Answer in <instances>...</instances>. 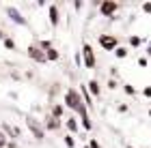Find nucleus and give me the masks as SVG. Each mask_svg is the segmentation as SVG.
Segmentation results:
<instances>
[{
  "label": "nucleus",
  "mask_w": 151,
  "mask_h": 148,
  "mask_svg": "<svg viewBox=\"0 0 151 148\" xmlns=\"http://www.w3.org/2000/svg\"><path fill=\"white\" fill-rule=\"evenodd\" d=\"M82 60H84V67L86 69H95V52H93V45L91 43H82Z\"/></svg>",
  "instance_id": "1"
},
{
  "label": "nucleus",
  "mask_w": 151,
  "mask_h": 148,
  "mask_svg": "<svg viewBox=\"0 0 151 148\" xmlns=\"http://www.w3.org/2000/svg\"><path fill=\"white\" fill-rule=\"evenodd\" d=\"M97 41H99V45H101L106 52H114L116 47H119V41H116L114 35H99Z\"/></svg>",
  "instance_id": "2"
},
{
  "label": "nucleus",
  "mask_w": 151,
  "mask_h": 148,
  "mask_svg": "<svg viewBox=\"0 0 151 148\" xmlns=\"http://www.w3.org/2000/svg\"><path fill=\"white\" fill-rule=\"evenodd\" d=\"M116 11H119V2H114V0H101L99 2V13L101 15L112 17Z\"/></svg>",
  "instance_id": "3"
},
{
  "label": "nucleus",
  "mask_w": 151,
  "mask_h": 148,
  "mask_svg": "<svg viewBox=\"0 0 151 148\" xmlns=\"http://www.w3.org/2000/svg\"><path fill=\"white\" fill-rule=\"evenodd\" d=\"M28 56L35 60V62H47L45 50H41L39 45H30V47H28Z\"/></svg>",
  "instance_id": "4"
},
{
  "label": "nucleus",
  "mask_w": 151,
  "mask_h": 148,
  "mask_svg": "<svg viewBox=\"0 0 151 148\" xmlns=\"http://www.w3.org/2000/svg\"><path fill=\"white\" fill-rule=\"evenodd\" d=\"M26 125H28V129L32 131V135H35L37 140H43V129L37 125V120L32 118V116H26Z\"/></svg>",
  "instance_id": "5"
},
{
  "label": "nucleus",
  "mask_w": 151,
  "mask_h": 148,
  "mask_svg": "<svg viewBox=\"0 0 151 148\" xmlns=\"http://www.w3.org/2000/svg\"><path fill=\"white\" fill-rule=\"evenodd\" d=\"M6 13H9V17H11L15 24H19V26H26V24H28V22H26V19L22 17V13L15 9V6H6Z\"/></svg>",
  "instance_id": "6"
},
{
  "label": "nucleus",
  "mask_w": 151,
  "mask_h": 148,
  "mask_svg": "<svg viewBox=\"0 0 151 148\" xmlns=\"http://www.w3.org/2000/svg\"><path fill=\"white\" fill-rule=\"evenodd\" d=\"M47 15H50V24H52V26H58L60 13H58V6H56V4H50V6H47Z\"/></svg>",
  "instance_id": "7"
},
{
  "label": "nucleus",
  "mask_w": 151,
  "mask_h": 148,
  "mask_svg": "<svg viewBox=\"0 0 151 148\" xmlns=\"http://www.w3.org/2000/svg\"><path fill=\"white\" fill-rule=\"evenodd\" d=\"M86 88H88V92H91L93 97H99V95H101V90H99V82H97V79H91V82L86 84Z\"/></svg>",
  "instance_id": "8"
},
{
  "label": "nucleus",
  "mask_w": 151,
  "mask_h": 148,
  "mask_svg": "<svg viewBox=\"0 0 151 148\" xmlns=\"http://www.w3.org/2000/svg\"><path fill=\"white\" fill-rule=\"evenodd\" d=\"M65 127L69 129L71 133H76L78 131V123H76V118H69V120H65Z\"/></svg>",
  "instance_id": "9"
},
{
  "label": "nucleus",
  "mask_w": 151,
  "mask_h": 148,
  "mask_svg": "<svg viewBox=\"0 0 151 148\" xmlns=\"http://www.w3.org/2000/svg\"><path fill=\"white\" fill-rule=\"evenodd\" d=\"M45 127H47V129H50V131H56V129H58V120L54 118V116H52V118H47Z\"/></svg>",
  "instance_id": "10"
},
{
  "label": "nucleus",
  "mask_w": 151,
  "mask_h": 148,
  "mask_svg": "<svg viewBox=\"0 0 151 148\" xmlns=\"http://www.w3.org/2000/svg\"><path fill=\"white\" fill-rule=\"evenodd\" d=\"M114 56L116 58H127V47H121V45H119V47L114 50Z\"/></svg>",
  "instance_id": "11"
},
{
  "label": "nucleus",
  "mask_w": 151,
  "mask_h": 148,
  "mask_svg": "<svg viewBox=\"0 0 151 148\" xmlns=\"http://www.w3.org/2000/svg\"><path fill=\"white\" fill-rule=\"evenodd\" d=\"M63 110H65L63 105H54V107H52V116H54V118H60V116H63Z\"/></svg>",
  "instance_id": "12"
},
{
  "label": "nucleus",
  "mask_w": 151,
  "mask_h": 148,
  "mask_svg": "<svg viewBox=\"0 0 151 148\" xmlns=\"http://www.w3.org/2000/svg\"><path fill=\"white\" fill-rule=\"evenodd\" d=\"M45 56H47V60H58V52L54 50V47H50L45 52Z\"/></svg>",
  "instance_id": "13"
},
{
  "label": "nucleus",
  "mask_w": 151,
  "mask_h": 148,
  "mask_svg": "<svg viewBox=\"0 0 151 148\" xmlns=\"http://www.w3.org/2000/svg\"><path fill=\"white\" fill-rule=\"evenodd\" d=\"M140 43H142V39H140V37H136V35H134V37H129V45H132V47H138Z\"/></svg>",
  "instance_id": "14"
},
{
  "label": "nucleus",
  "mask_w": 151,
  "mask_h": 148,
  "mask_svg": "<svg viewBox=\"0 0 151 148\" xmlns=\"http://www.w3.org/2000/svg\"><path fill=\"white\" fill-rule=\"evenodd\" d=\"M65 146H67V148H76V140H73V135H65Z\"/></svg>",
  "instance_id": "15"
},
{
  "label": "nucleus",
  "mask_w": 151,
  "mask_h": 148,
  "mask_svg": "<svg viewBox=\"0 0 151 148\" xmlns=\"http://www.w3.org/2000/svg\"><path fill=\"white\" fill-rule=\"evenodd\" d=\"M4 47L6 50H15V41H13V39H4Z\"/></svg>",
  "instance_id": "16"
},
{
  "label": "nucleus",
  "mask_w": 151,
  "mask_h": 148,
  "mask_svg": "<svg viewBox=\"0 0 151 148\" xmlns=\"http://www.w3.org/2000/svg\"><path fill=\"white\" fill-rule=\"evenodd\" d=\"M123 88H125V92H127V95H136V88H134L132 84H125Z\"/></svg>",
  "instance_id": "17"
},
{
  "label": "nucleus",
  "mask_w": 151,
  "mask_h": 148,
  "mask_svg": "<svg viewBox=\"0 0 151 148\" xmlns=\"http://www.w3.org/2000/svg\"><path fill=\"white\" fill-rule=\"evenodd\" d=\"M4 146H6V135L0 131V148H4Z\"/></svg>",
  "instance_id": "18"
},
{
  "label": "nucleus",
  "mask_w": 151,
  "mask_h": 148,
  "mask_svg": "<svg viewBox=\"0 0 151 148\" xmlns=\"http://www.w3.org/2000/svg\"><path fill=\"white\" fill-rule=\"evenodd\" d=\"M142 97L151 99V86H147V88H142Z\"/></svg>",
  "instance_id": "19"
},
{
  "label": "nucleus",
  "mask_w": 151,
  "mask_h": 148,
  "mask_svg": "<svg viewBox=\"0 0 151 148\" xmlns=\"http://www.w3.org/2000/svg\"><path fill=\"white\" fill-rule=\"evenodd\" d=\"M147 62H149V60H147L145 56H140V58H138V64H140V67H147Z\"/></svg>",
  "instance_id": "20"
},
{
  "label": "nucleus",
  "mask_w": 151,
  "mask_h": 148,
  "mask_svg": "<svg viewBox=\"0 0 151 148\" xmlns=\"http://www.w3.org/2000/svg\"><path fill=\"white\" fill-rule=\"evenodd\" d=\"M142 11H145V13H151V2H145V4H142Z\"/></svg>",
  "instance_id": "21"
},
{
  "label": "nucleus",
  "mask_w": 151,
  "mask_h": 148,
  "mask_svg": "<svg viewBox=\"0 0 151 148\" xmlns=\"http://www.w3.org/2000/svg\"><path fill=\"white\" fill-rule=\"evenodd\" d=\"M73 9H76V11H80V9H82V2H80V0H78V2H73Z\"/></svg>",
  "instance_id": "22"
},
{
  "label": "nucleus",
  "mask_w": 151,
  "mask_h": 148,
  "mask_svg": "<svg viewBox=\"0 0 151 148\" xmlns=\"http://www.w3.org/2000/svg\"><path fill=\"white\" fill-rule=\"evenodd\" d=\"M88 148H99V144L95 142V140H91V144H88Z\"/></svg>",
  "instance_id": "23"
},
{
  "label": "nucleus",
  "mask_w": 151,
  "mask_h": 148,
  "mask_svg": "<svg viewBox=\"0 0 151 148\" xmlns=\"http://www.w3.org/2000/svg\"><path fill=\"white\" fill-rule=\"evenodd\" d=\"M0 39H4V35H2V30H0Z\"/></svg>",
  "instance_id": "24"
},
{
  "label": "nucleus",
  "mask_w": 151,
  "mask_h": 148,
  "mask_svg": "<svg viewBox=\"0 0 151 148\" xmlns=\"http://www.w3.org/2000/svg\"><path fill=\"white\" fill-rule=\"evenodd\" d=\"M125 148H134V146H129V144H127V146H125Z\"/></svg>",
  "instance_id": "25"
},
{
  "label": "nucleus",
  "mask_w": 151,
  "mask_h": 148,
  "mask_svg": "<svg viewBox=\"0 0 151 148\" xmlns=\"http://www.w3.org/2000/svg\"><path fill=\"white\" fill-rule=\"evenodd\" d=\"M149 116H151V110H149Z\"/></svg>",
  "instance_id": "26"
}]
</instances>
